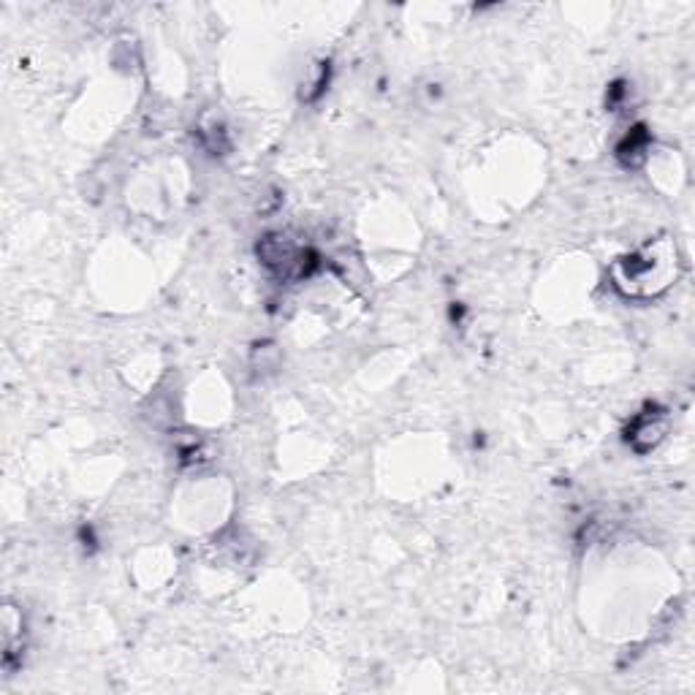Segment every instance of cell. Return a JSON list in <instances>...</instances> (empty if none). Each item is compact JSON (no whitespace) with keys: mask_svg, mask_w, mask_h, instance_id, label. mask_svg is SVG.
<instances>
[{"mask_svg":"<svg viewBox=\"0 0 695 695\" xmlns=\"http://www.w3.org/2000/svg\"><path fill=\"white\" fill-rule=\"evenodd\" d=\"M644 150H646V137L641 134V128H638L636 134H630V137L625 139V144L620 147V158H625L628 163H633V158L641 155Z\"/></svg>","mask_w":695,"mask_h":695,"instance_id":"cell-3","label":"cell"},{"mask_svg":"<svg viewBox=\"0 0 695 695\" xmlns=\"http://www.w3.org/2000/svg\"><path fill=\"white\" fill-rule=\"evenodd\" d=\"M261 258L269 269H275L280 277L291 280V277H308L310 269L316 267V255L308 250H299L291 242H285V237H267L264 245L258 247Z\"/></svg>","mask_w":695,"mask_h":695,"instance_id":"cell-1","label":"cell"},{"mask_svg":"<svg viewBox=\"0 0 695 695\" xmlns=\"http://www.w3.org/2000/svg\"><path fill=\"white\" fill-rule=\"evenodd\" d=\"M663 429H666V418H663L660 413H655V410H646V413H641V416L633 421V426L628 429V441H630L633 449H636L638 441L646 438V443H644V451H646V449H652V446H655V443L663 438Z\"/></svg>","mask_w":695,"mask_h":695,"instance_id":"cell-2","label":"cell"}]
</instances>
